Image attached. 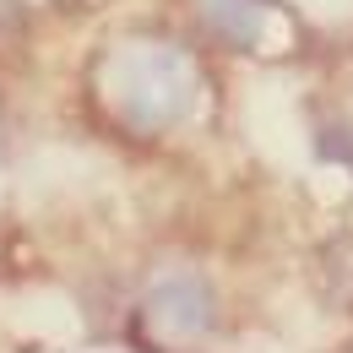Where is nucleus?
<instances>
[{
    "label": "nucleus",
    "instance_id": "1",
    "mask_svg": "<svg viewBox=\"0 0 353 353\" xmlns=\"http://www.w3.org/2000/svg\"><path fill=\"white\" fill-rule=\"evenodd\" d=\"M98 98L125 131L158 136L174 120H185L196 98V65L174 44H120L98 65Z\"/></svg>",
    "mask_w": 353,
    "mask_h": 353
},
{
    "label": "nucleus",
    "instance_id": "2",
    "mask_svg": "<svg viewBox=\"0 0 353 353\" xmlns=\"http://www.w3.org/2000/svg\"><path fill=\"white\" fill-rule=\"evenodd\" d=\"M212 326V294L201 277L179 272V277H163L147 305H141V332L158 337V348H174V343H190Z\"/></svg>",
    "mask_w": 353,
    "mask_h": 353
},
{
    "label": "nucleus",
    "instance_id": "3",
    "mask_svg": "<svg viewBox=\"0 0 353 353\" xmlns=\"http://www.w3.org/2000/svg\"><path fill=\"white\" fill-rule=\"evenodd\" d=\"M212 33H223L239 49H261L266 44V22H272V0H201Z\"/></svg>",
    "mask_w": 353,
    "mask_h": 353
}]
</instances>
